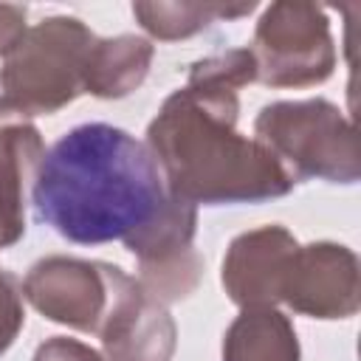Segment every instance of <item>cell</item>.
Masks as SVG:
<instances>
[{
  "label": "cell",
  "mask_w": 361,
  "mask_h": 361,
  "mask_svg": "<svg viewBox=\"0 0 361 361\" xmlns=\"http://www.w3.org/2000/svg\"><path fill=\"white\" fill-rule=\"evenodd\" d=\"M45 144L28 116L0 99V248L25 234V203L34 189Z\"/></svg>",
  "instance_id": "11"
},
{
  "label": "cell",
  "mask_w": 361,
  "mask_h": 361,
  "mask_svg": "<svg viewBox=\"0 0 361 361\" xmlns=\"http://www.w3.org/2000/svg\"><path fill=\"white\" fill-rule=\"evenodd\" d=\"M25 6H11V3H0V56L6 59L8 51L20 42V37L25 34Z\"/></svg>",
  "instance_id": "18"
},
{
  "label": "cell",
  "mask_w": 361,
  "mask_h": 361,
  "mask_svg": "<svg viewBox=\"0 0 361 361\" xmlns=\"http://www.w3.org/2000/svg\"><path fill=\"white\" fill-rule=\"evenodd\" d=\"M34 361H104V355L76 338L54 336L37 347Z\"/></svg>",
  "instance_id": "17"
},
{
  "label": "cell",
  "mask_w": 361,
  "mask_h": 361,
  "mask_svg": "<svg viewBox=\"0 0 361 361\" xmlns=\"http://www.w3.org/2000/svg\"><path fill=\"white\" fill-rule=\"evenodd\" d=\"M223 361H302L290 319L276 307H243L223 336Z\"/></svg>",
  "instance_id": "13"
},
{
  "label": "cell",
  "mask_w": 361,
  "mask_h": 361,
  "mask_svg": "<svg viewBox=\"0 0 361 361\" xmlns=\"http://www.w3.org/2000/svg\"><path fill=\"white\" fill-rule=\"evenodd\" d=\"M166 197L169 189L147 144L104 121L79 124L51 144L31 189L37 220L79 245L124 243Z\"/></svg>",
  "instance_id": "1"
},
{
  "label": "cell",
  "mask_w": 361,
  "mask_h": 361,
  "mask_svg": "<svg viewBox=\"0 0 361 361\" xmlns=\"http://www.w3.org/2000/svg\"><path fill=\"white\" fill-rule=\"evenodd\" d=\"M257 79L271 87L322 85L336 68L330 20L316 3H271L254 28Z\"/></svg>",
  "instance_id": "5"
},
{
  "label": "cell",
  "mask_w": 361,
  "mask_h": 361,
  "mask_svg": "<svg viewBox=\"0 0 361 361\" xmlns=\"http://www.w3.org/2000/svg\"><path fill=\"white\" fill-rule=\"evenodd\" d=\"M257 3L223 6V3H133V14L141 28L155 39H186L214 20H234L251 14Z\"/></svg>",
  "instance_id": "14"
},
{
  "label": "cell",
  "mask_w": 361,
  "mask_h": 361,
  "mask_svg": "<svg viewBox=\"0 0 361 361\" xmlns=\"http://www.w3.org/2000/svg\"><path fill=\"white\" fill-rule=\"evenodd\" d=\"M254 138L265 144L293 180H358V138L353 121L327 99L274 102L254 118Z\"/></svg>",
  "instance_id": "4"
},
{
  "label": "cell",
  "mask_w": 361,
  "mask_h": 361,
  "mask_svg": "<svg viewBox=\"0 0 361 361\" xmlns=\"http://www.w3.org/2000/svg\"><path fill=\"white\" fill-rule=\"evenodd\" d=\"M175 336L166 305L152 302L133 276L121 282L99 330L104 361H172Z\"/></svg>",
  "instance_id": "10"
},
{
  "label": "cell",
  "mask_w": 361,
  "mask_h": 361,
  "mask_svg": "<svg viewBox=\"0 0 361 361\" xmlns=\"http://www.w3.org/2000/svg\"><path fill=\"white\" fill-rule=\"evenodd\" d=\"M23 324H25L23 288L14 274L0 268V355L14 344Z\"/></svg>",
  "instance_id": "16"
},
{
  "label": "cell",
  "mask_w": 361,
  "mask_h": 361,
  "mask_svg": "<svg viewBox=\"0 0 361 361\" xmlns=\"http://www.w3.org/2000/svg\"><path fill=\"white\" fill-rule=\"evenodd\" d=\"M195 228L197 206L169 192L158 214L124 240L127 251L141 265L138 285L152 302L169 305L189 296L197 288L203 276V259L192 248Z\"/></svg>",
  "instance_id": "7"
},
{
  "label": "cell",
  "mask_w": 361,
  "mask_h": 361,
  "mask_svg": "<svg viewBox=\"0 0 361 361\" xmlns=\"http://www.w3.org/2000/svg\"><path fill=\"white\" fill-rule=\"evenodd\" d=\"M124 279L118 265L56 254L34 262L20 288L45 319L99 336Z\"/></svg>",
  "instance_id": "6"
},
{
  "label": "cell",
  "mask_w": 361,
  "mask_h": 361,
  "mask_svg": "<svg viewBox=\"0 0 361 361\" xmlns=\"http://www.w3.org/2000/svg\"><path fill=\"white\" fill-rule=\"evenodd\" d=\"M299 243L285 226H259L231 240L223 259V288L240 307H274Z\"/></svg>",
  "instance_id": "9"
},
{
  "label": "cell",
  "mask_w": 361,
  "mask_h": 361,
  "mask_svg": "<svg viewBox=\"0 0 361 361\" xmlns=\"http://www.w3.org/2000/svg\"><path fill=\"white\" fill-rule=\"evenodd\" d=\"M189 79L228 87V90H240L257 79V62H254L251 48H231V51L197 59L189 71Z\"/></svg>",
  "instance_id": "15"
},
{
  "label": "cell",
  "mask_w": 361,
  "mask_h": 361,
  "mask_svg": "<svg viewBox=\"0 0 361 361\" xmlns=\"http://www.w3.org/2000/svg\"><path fill=\"white\" fill-rule=\"evenodd\" d=\"M152 56L155 48L144 37L135 34H118L104 39L96 37L85 62L82 87L85 93L99 99H121L147 79Z\"/></svg>",
  "instance_id": "12"
},
{
  "label": "cell",
  "mask_w": 361,
  "mask_h": 361,
  "mask_svg": "<svg viewBox=\"0 0 361 361\" xmlns=\"http://www.w3.org/2000/svg\"><path fill=\"white\" fill-rule=\"evenodd\" d=\"M279 302L310 319H350L361 305L358 285V257L338 243H310L299 245Z\"/></svg>",
  "instance_id": "8"
},
{
  "label": "cell",
  "mask_w": 361,
  "mask_h": 361,
  "mask_svg": "<svg viewBox=\"0 0 361 361\" xmlns=\"http://www.w3.org/2000/svg\"><path fill=\"white\" fill-rule=\"evenodd\" d=\"M237 90L192 79L161 104L144 144L172 195L226 206L274 200L296 186L265 144L237 133Z\"/></svg>",
  "instance_id": "2"
},
{
  "label": "cell",
  "mask_w": 361,
  "mask_h": 361,
  "mask_svg": "<svg viewBox=\"0 0 361 361\" xmlns=\"http://www.w3.org/2000/svg\"><path fill=\"white\" fill-rule=\"evenodd\" d=\"M96 34L76 17H45L25 28L0 68L3 99L25 116H51L71 104L82 87L85 62Z\"/></svg>",
  "instance_id": "3"
}]
</instances>
